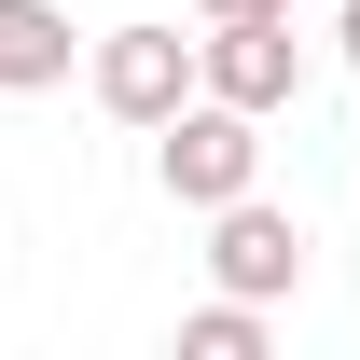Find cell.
<instances>
[{"instance_id":"2","label":"cell","mask_w":360,"mask_h":360,"mask_svg":"<svg viewBox=\"0 0 360 360\" xmlns=\"http://www.w3.org/2000/svg\"><path fill=\"white\" fill-rule=\"evenodd\" d=\"M84 84H97V111H111V125H167L180 97H208V70H194V42H180V28H111Z\"/></svg>"},{"instance_id":"5","label":"cell","mask_w":360,"mask_h":360,"mask_svg":"<svg viewBox=\"0 0 360 360\" xmlns=\"http://www.w3.org/2000/svg\"><path fill=\"white\" fill-rule=\"evenodd\" d=\"M70 84V14L56 0H0V97H42Z\"/></svg>"},{"instance_id":"8","label":"cell","mask_w":360,"mask_h":360,"mask_svg":"<svg viewBox=\"0 0 360 360\" xmlns=\"http://www.w3.org/2000/svg\"><path fill=\"white\" fill-rule=\"evenodd\" d=\"M333 42H347V70H360V0H347V14H333Z\"/></svg>"},{"instance_id":"6","label":"cell","mask_w":360,"mask_h":360,"mask_svg":"<svg viewBox=\"0 0 360 360\" xmlns=\"http://www.w3.org/2000/svg\"><path fill=\"white\" fill-rule=\"evenodd\" d=\"M180 360H264V319H250V291H236V305H194V319H180Z\"/></svg>"},{"instance_id":"4","label":"cell","mask_w":360,"mask_h":360,"mask_svg":"<svg viewBox=\"0 0 360 360\" xmlns=\"http://www.w3.org/2000/svg\"><path fill=\"white\" fill-rule=\"evenodd\" d=\"M194 70H208V97H236V111H277V97L305 84L291 14H264V28H208V42H194Z\"/></svg>"},{"instance_id":"7","label":"cell","mask_w":360,"mask_h":360,"mask_svg":"<svg viewBox=\"0 0 360 360\" xmlns=\"http://www.w3.org/2000/svg\"><path fill=\"white\" fill-rule=\"evenodd\" d=\"M208 28H264V14H291V0H194Z\"/></svg>"},{"instance_id":"1","label":"cell","mask_w":360,"mask_h":360,"mask_svg":"<svg viewBox=\"0 0 360 360\" xmlns=\"http://www.w3.org/2000/svg\"><path fill=\"white\" fill-rule=\"evenodd\" d=\"M153 180H167L180 208H236V194L264 180V111H236V97H180L167 125H153Z\"/></svg>"},{"instance_id":"3","label":"cell","mask_w":360,"mask_h":360,"mask_svg":"<svg viewBox=\"0 0 360 360\" xmlns=\"http://www.w3.org/2000/svg\"><path fill=\"white\" fill-rule=\"evenodd\" d=\"M208 264H222V291H250V305H264V291H305V222H291V208H264V194H236V208H208Z\"/></svg>"}]
</instances>
